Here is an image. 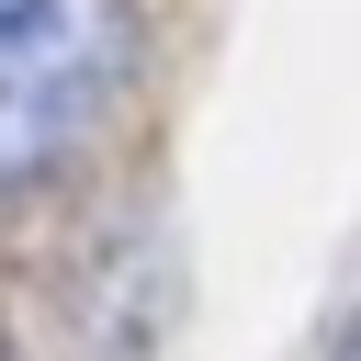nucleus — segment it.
I'll return each mask as SVG.
<instances>
[{
	"label": "nucleus",
	"mask_w": 361,
	"mask_h": 361,
	"mask_svg": "<svg viewBox=\"0 0 361 361\" xmlns=\"http://www.w3.org/2000/svg\"><path fill=\"white\" fill-rule=\"evenodd\" d=\"M135 79L124 0H0V192L56 169Z\"/></svg>",
	"instance_id": "obj_1"
},
{
	"label": "nucleus",
	"mask_w": 361,
	"mask_h": 361,
	"mask_svg": "<svg viewBox=\"0 0 361 361\" xmlns=\"http://www.w3.org/2000/svg\"><path fill=\"white\" fill-rule=\"evenodd\" d=\"M0 361H11V350H0Z\"/></svg>",
	"instance_id": "obj_3"
},
{
	"label": "nucleus",
	"mask_w": 361,
	"mask_h": 361,
	"mask_svg": "<svg viewBox=\"0 0 361 361\" xmlns=\"http://www.w3.org/2000/svg\"><path fill=\"white\" fill-rule=\"evenodd\" d=\"M338 361H361V327H350V338H338Z\"/></svg>",
	"instance_id": "obj_2"
}]
</instances>
